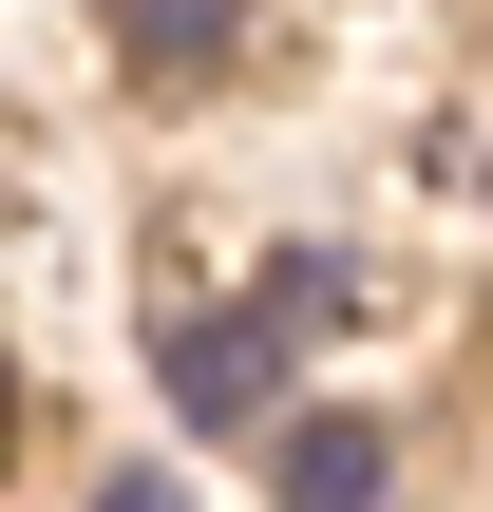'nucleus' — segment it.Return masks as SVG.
Returning <instances> with one entry per match:
<instances>
[{
  "label": "nucleus",
  "mask_w": 493,
  "mask_h": 512,
  "mask_svg": "<svg viewBox=\"0 0 493 512\" xmlns=\"http://www.w3.org/2000/svg\"><path fill=\"white\" fill-rule=\"evenodd\" d=\"M0 437H19V361H0Z\"/></svg>",
  "instance_id": "nucleus-5"
},
{
  "label": "nucleus",
  "mask_w": 493,
  "mask_h": 512,
  "mask_svg": "<svg viewBox=\"0 0 493 512\" xmlns=\"http://www.w3.org/2000/svg\"><path fill=\"white\" fill-rule=\"evenodd\" d=\"M95 512H190V494H171V475H114V494H95Z\"/></svg>",
  "instance_id": "nucleus-4"
},
{
  "label": "nucleus",
  "mask_w": 493,
  "mask_h": 512,
  "mask_svg": "<svg viewBox=\"0 0 493 512\" xmlns=\"http://www.w3.org/2000/svg\"><path fill=\"white\" fill-rule=\"evenodd\" d=\"M95 19H114V57H133L152 95H171V76H228V57H247V0H95Z\"/></svg>",
  "instance_id": "nucleus-2"
},
{
  "label": "nucleus",
  "mask_w": 493,
  "mask_h": 512,
  "mask_svg": "<svg viewBox=\"0 0 493 512\" xmlns=\"http://www.w3.org/2000/svg\"><path fill=\"white\" fill-rule=\"evenodd\" d=\"M323 323H342V266H323V247H304V266H266L247 304H190V323H152V361H171V418H190V437H247Z\"/></svg>",
  "instance_id": "nucleus-1"
},
{
  "label": "nucleus",
  "mask_w": 493,
  "mask_h": 512,
  "mask_svg": "<svg viewBox=\"0 0 493 512\" xmlns=\"http://www.w3.org/2000/svg\"><path fill=\"white\" fill-rule=\"evenodd\" d=\"M285 512H380V418H304L285 437Z\"/></svg>",
  "instance_id": "nucleus-3"
}]
</instances>
